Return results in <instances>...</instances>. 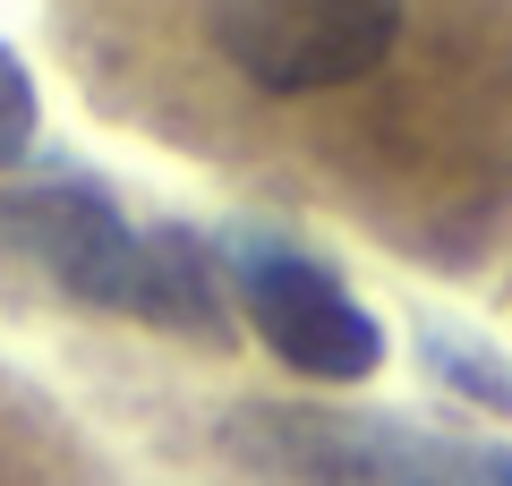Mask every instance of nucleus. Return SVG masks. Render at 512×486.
<instances>
[{
  "label": "nucleus",
  "mask_w": 512,
  "mask_h": 486,
  "mask_svg": "<svg viewBox=\"0 0 512 486\" xmlns=\"http://www.w3.org/2000/svg\"><path fill=\"white\" fill-rule=\"evenodd\" d=\"M222 452L274 486H512V444L325 401H239Z\"/></svg>",
  "instance_id": "2"
},
{
  "label": "nucleus",
  "mask_w": 512,
  "mask_h": 486,
  "mask_svg": "<svg viewBox=\"0 0 512 486\" xmlns=\"http://www.w3.org/2000/svg\"><path fill=\"white\" fill-rule=\"evenodd\" d=\"M60 299L94 316L154 324L171 342L231 350L239 342V299L222 239L188 222H128L120 197L94 180H9L0 188V307Z\"/></svg>",
  "instance_id": "1"
},
{
  "label": "nucleus",
  "mask_w": 512,
  "mask_h": 486,
  "mask_svg": "<svg viewBox=\"0 0 512 486\" xmlns=\"http://www.w3.org/2000/svg\"><path fill=\"white\" fill-rule=\"evenodd\" d=\"M35 128H43V103H35V69H26L9 43H0V171H18L35 154Z\"/></svg>",
  "instance_id": "6"
},
{
  "label": "nucleus",
  "mask_w": 512,
  "mask_h": 486,
  "mask_svg": "<svg viewBox=\"0 0 512 486\" xmlns=\"http://www.w3.org/2000/svg\"><path fill=\"white\" fill-rule=\"evenodd\" d=\"M419 359H427V376H444L461 401L512 418V359H504V350L470 342V333H453V324H419Z\"/></svg>",
  "instance_id": "5"
},
{
  "label": "nucleus",
  "mask_w": 512,
  "mask_h": 486,
  "mask_svg": "<svg viewBox=\"0 0 512 486\" xmlns=\"http://www.w3.org/2000/svg\"><path fill=\"white\" fill-rule=\"evenodd\" d=\"M410 0H214V52L256 94H333L393 60Z\"/></svg>",
  "instance_id": "4"
},
{
  "label": "nucleus",
  "mask_w": 512,
  "mask_h": 486,
  "mask_svg": "<svg viewBox=\"0 0 512 486\" xmlns=\"http://www.w3.org/2000/svg\"><path fill=\"white\" fill-rule=\"evenodd\" d=\"M222 265H231V299H239V316H248V333L274 350L291 376L359 384V376L384 367L376 307L350 299V282L333 265L282 248V239H222Z\"/></svg>",
  "instance_id": "3"
}]
</instances>
